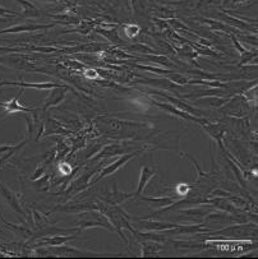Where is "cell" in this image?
I'll return each instance as SVG.
<instances>
[{"mask_svg":"<svg viewBox=\"0 0 258 259\" xmlns=\"http://www.w3.org/2000/svg\"><path fill=\"white\" fill-rule=\"evenodd\" d=\"M133 67L138 68V69H143V70H150V72H155L157 74H169L171 70H165V69H160V68H152V67H144V65H137L133 64Z\"/></svg>","mask_w":258,"mask_h":259,"instance_id":"74e56055","label":"cell"},{"mask_svg":"<svg viewBox=\"0 0 258 259\" xmlns=\"http://www.w3.org/2000/svg\"><path fill=\"white\" fill-rule=\"evenodd\" d=\"M132 8L137 16H144L147 11V0H132Z\"/></svg>","mask_w":258,"mask_h":259,"instance_id":"1f68e13d","label":"cell"},{"mask_svg":"<svg viewBox=\"0 0 258 259\" xmlns=\"http://www.w3.org/2000/svg\"><path fill=\"white\" fill-rule=\"evenodd\" d=\"M0 256H7V255H6V253H3V251L0 250Z\"/></svg>","mask_w":258,"mask_h":259,"instance_id":"7bdbcfd3","label":"cell"},{"mask_svg":"<svg viewBox=\"0 0 258 259\" xmlns=\"http://www.w3.org/2000/svg\"><path fill=\"white\" fill-rule=\"evenodd\" d=\"M0 68H11V69L26 70V72H44L43 69L36 67V62L31 56L16 53L0 55Z\"/></svg>","mask_w":258,"mask_h":259,"instance_id":"7a4b0ae2","label":"cell"},{"mask_svg":"<svg viewBox=\"0 0 258 259\" xmlns=\"http://www.w3.org/2000/svg\"><path fill=\"white\" fill-rule=\"evenodd\" d=\"M243 2H247V0H233V4H234V6H238V4L243 3Z\"/></svg>","mask_w":258,"mask_h":259,"instance_id":"ab89813d","label":"cell"},{"mask_svg":"<svg viewBox=\"0 0 258 259\" xmlns=\"http://www.w3.org/2000/svg\"><path fill=\"white\" fill-rule=\"evenodd\" d=\"M2 92H3V90H2V87H0V94H2Z\"/></svg>","mask_w":258,"mask_h":259,"instance_id":"f6af8a7d","label":"cell"},{"mask_svg":"<svg viewBox=\"0 0 258 259\" xmlns=\"http://www.w3.org/2000/svg\"><path fill=\"white\" fill-rule=\"evenodd\" d=\"M64 84V83H53V82H44V83H27V82H16V80H0V87L3 85H16L19 89H36V90H53L55 87Z\"/></svg>","mask_w":258,"mask_h":259,"instance_id":"2e32d148","label":"cell"},{"mask_svg":"<svg viewBox=\"0 0 258 259\" xmlns=\"http://www.w3.org/2000/svg\"><path fill=\"white\" fill-rule=\"evenodd\" d=\"M139 199L147 202L150 204V207L157 209H164L170 207L171 204H174L178 200L179 197H138Z\"/></svg>","mask_w":258,"mask_h":259,"instance_id":"d6986e66","label":"cell"},{"mask_svg":"<svg viewBox=\"0 0 258 259\" xmlns=\"http://www.w3.org/2000/svg\"><path fill=\"white\" fill-rule=\"evenodd\" d=\"M220 111L228 116L244 118L250 112V102L243 94L237 95V96L230 97L227 104H224L220 107Z\"/></svg>","mask_w":258,"mask_h":259,"instance_id":"277c9868","label":"cell"},{"mask_svg":"<svg viewBox=\"0 0 258 259\" xmlns=\"http://www.w3.org/2000/svg\"><path fill=\"white\" fill-rule=\"evenodd\" d=\"M189 190H191V187H188L187 184H179L178 188H176L178 197H186V195H188Z\"/></svg>","mask_w":258,"mask_h":259,"instance_id":"f35d334b","label":"cell"},{"mask_svg":"<svg viewBox=\"0 0 258 259\" xmlns=\"http://www.w3.org/2000/svg\"><path fill=\"white\" fill-rule=\"evenodd\" d=\"M99 171V167L93 165H88L87 167L83 170V172H81L76 179H72L69 183V187L65 188L63 190L64 194L67 195L65 200H69L72 198H75L76 195H78L80 193L85 192L88 187H91V179H92L93 175Z\"/></svg>","mask_w":258,"mask_h":259,"instance_id":"3957f363","label":"cell"},{"mask_svg":"<svg viewBox=\"0 0 258 259\" xmlns=\"http://www.w3.org/2000/svg\"><path fill=\"white\" fill-rule=\"evenodd\" d=\"M27 48H14V46H0V55H6V54L12 53H21V51H26Z\"/></svg>","mask_w":258,"mask_h":259,"instance_id":"d590c367","label":"cell"},{"mask_svg":"<svg viewBox=\"0 0 258 259\" xmlns=\"http://www.w3.org/2000/svg\"><path fill=\"white\" fill-rule=\"evenodd\" d=\"M133 198V193H123L120 190L117 189V185L114 183V187H113L112 192H106V197L102 202L110 204V206H119V204L124 203L127 199H131Z\"/></svg>","mask_w":258,"mask_h":259,"instance_id":"ffe728a7","label":"cell"},{"mask_svg":"<svg viewBox=\"0 0 258 259\" xmlns=\"http://www.w3.org/2000/svg\"><path fill=\"white\" fill-rule=\"evenodd\" d=\"M168 78L169 80H171L173 83H175V84H179V85H184V84H188V77H186V75H181L179 74V73H174V72H170L168 74Z\"/></svg>","mask_w":258,"mask_h":259,"instance_id":"d6a6232c","label":"cell"},{"mask_svg":"<svg viewBox=\"0 0 258 259\" xmlns=\"http://www.w3.org/2000/svg\"><path fill=\"white\" fill-rule=\"evenodd\" d=\"M202 100H205V101L208 102V105L212 107H217V109H220L221 106H223L224 104H227L228 100H229V97H220V96H206V97H202Z\"/></svg>","mask_w":258,"mask_h":259,"instance_id":"4dcf8cb0","label":"cell"},{"mask_svg":"<svg viewBox=\"0 0 258 259\" xmlns=\"http://www.w3.org/2000/svg\"><path fill=\"white\" fill-rule=\"evenodd\" d=\"M156 175V168L150 167V166H142L141 168V174H139L138 179V185H137V190L133 194L134 198L141 197L142 193L144 192V189L147 188V184L150 183V180Z\"/></svg>","mask_w":258,"mask_h":259,"instance_id":"ac0fdd59","label":"cell"},{"mask_svg":"<svg viewBox=\"0 0 258 259\" xmlns=\"http://www.w3.org/2000/svg\"><path fill=\"white\" fill-rule=\"evenodd\" d=\"M212 208H208L207 207H193V208H187V209H179L178 213L181 216H186L187 219H193L196 222H200L201 220L205 219L208 213L211 212Z\"/></svg>","mask_w":258,"mask_h":259,"instance_id":"d4e9b609","label":"cell"},{"mask_svg":"<svg viewBox=\"0 0 258 259\" xmlns=\"http://www.w3.org/2000/svg\"><path fill=\"white\" fill-rule=\"evenodd\" d=\"M146 59L151 60V62L156 63V64L164 65L166 68H173L174 63H171V60L166 56H161V55H146Z\"/></svg>","mask_w":258,"mask_h":259,"instance_id":"f546056e","label":"cell"},{"mask_svg":"<svg viewBox=\"0 0 258 259\" xmlns=\"http://www.w3.org/2000/svg\"><path fill=\"white\" fill-rule=\"evenodd\" d=\"M39 2H48V3H55L58 0H39Z\"/></svg>","mask_w":258,"mask_h":259,"instance_id":"60d3db41","label":"cell"},{"mask_svg":"<svg viewBox=\"0 0 258 259\" xmlns=\"http://www.w3.org/2000/svg\"><path fill=\"white\" fill-rule=\"evenodd\" d=\"M99 33H101V35H104L105 37L107 38L109 41H112V42L114 44H123L122 38H119V36H118V31L114 30V31H102V30H96Z\"/></svg>","mask_w":258,"mask_h":259,"instance_id":"836d02e7","label":"cell"},{"mask_svg":"<svg viewBox=\"0 0 258 259\" xmlns=\"http://www.w3.org/2000/svg\"><path fill=\"white\" fill-rule=\"evenodd\" d=\"M87 209H97V203H67L55 207L51 212H65V213H80Z\"/></svg>","mask_w":258,"mask_h":259,"instance_id":"44dd1931","label":"cell"},{"mask_svg":"<svg viewBox=\"0 0 258 259\" xmlns=\"http://www.w3.org/2000/svg\"><path fill=\"white\" fill-rule=\"evenodd\" d=\"M0 120H2V118H0Z\"/></svg>","mask_w":258,"mask_h":259,"instance_id":"c3c4849f","label":"cell"},{"mask_svg":"<svg viewBox=\"0 0 258 259\" xmlns=\"http://www.w3.org/2000/svg\"><path fill=\"white\" fill-rule=\"evenodd\" d=\"M22 90L23 89H21V91L18 92V95H17L16 97H13V99L9 100V101L0 102V107H3V118L4 116H7V115L18 114V112H31L35 110V109H31V107L23 106V105H21L18 102V99L22 95Z\"/></svg>","mask_w":258,"mask_h":259,"instance_id":"9a60e30c","label":"cell"},{"mask_svg":"<svg viewBox=\"0 0 258 259\" xmlns=\"http://www.w3.org/2000/svg\"><path fill=\"white\" fill-rule=\"evenodd\" d=\"M81 235L80 231L73 234H68V235H50V236H43L38 243L32 244V248H39V246H58L67 244L68 241L73 240V239L78 238Z\"/></svg>","mask_w":258,"mask_h":259,"instance_id":"8fae6325","label":"cell"},{"mask_svg":"<svg viewBox=\"0 0 258 259\" xmlns=\"http://www.w3.org/2000/svg\"><path fill=\"white\" fill-rule=\"evenodd\" d=\"M151 102L155 105V106L159 107L160 110H164V111L169 112V114H173V115H175V116H179V118L184 119V120L195 121V123H198V124H200V125H201V124L206 123V121H208L207 119L198 118V116H195V115L188 114V112L183 111V110H180V109H178V107L174 106V105H171V104H165V102H159V101H155V100H151Z\"/></svg>","mask_w":258,"mask_h":259,"instance_id":"30bf717a","label":"cell"},{"mask_svg":"<svg viewBox=\"0 0 258 259\" xmlns=\"http://www.w3.org/2000/svg\"><path fill=\"white\" fill-rule=\"evenodd\" d=\"M237 38L239 41H243V42L249 44V45H253V46H254V48H257V35H255V33H253L252 36L239 35V33H238Z\"/></svg>","mask_w":258,"mask_h":259,"instance_id":"e575fe53","label":"cell"},{"mask_svg":"<svg viewBox=\"0 0 258 259\" xmlns=\"http://www.w3.org/2000/svg\"><path fill=\"white\" fill-rule=\"evenodd\" d=\"M257 233V224H232L224 229L217 230V231H208L210 235H218V236H228L233 239H242L250 236V234Z\"/></svg>","mask_w":258,"mask_h":259,"instance_id":"5b68a950","label":"cell"},{"mask_svg":"<svg viewBox=\"0 0 258 259\" xmlns=\"http://www.w3.org/2000/svg\"><path fill=\"white\" fill-rule=\"evenodd\" d=\"M0 220L3 221V224L7 226V229L11 230V231L14 234V235L19 236V238L24 239V240H29V239H31V236H32V234H33V231H32L31 227H29L28 225H26V224H22V225L11 224V222L7 221V220L4 219L3 216H2V213H0Z\"/></svg>","mask_w":258,"mask_h":259,"instance_id":"7402d4cb","label":"cell"},{"mask_svg":"<svg viewBox=\"0 0 258 259\" xmlns=\"http://www.w3.org/2000/svg\"><path fill=\"white\" fill-rule=\"evenodd\" d=\"M141 244L142 253L141 256H154L161 251L163 245L161 243H157V241H151V240H142L139 241Z\"/></svg>","mask_w":258,"mask_h":259,"instance_id":"484cf974","label":"cell"},{"mask_svg":"<svg viewBox=\"0 0 258 259\" xmlns=\"http://www.w3.org/2000/svg\"><path fill=\"white\" fill-rule=\"evenodd\" d=\"M217 17L223 22H227V23L229 24V26H232L233 28H235V30L252 31L253 33L257 32V30H255L254 27L250 26L249 23H245V22H243L242 19L237 18V17H232V16H229V14H225V13H218Z\"/></svg>","mask_w":258,"mask_h":259,"instance_id":"603a6c76","label":"cell"},{"mask_svg":"<svg viewBox=\"0 0 258 259\" xmlns=\"http://www.w3.org/2000/svg\"><path fill=\"white\" fill-rule=\"evenodd\" d=\"M175 248H187V249H206L208 244H202L200 241H171Z\"/></svg>","mask_w":258,"mask_h":259,"instance_id":"83f0119b","label":"cell"},{"mask_svg":"<svg viewBox=\"0 0 258 259\" xmlns=\"http://www.w3.org/2000/svg\"><path fill=\"white\" fill-rule=\"evenodd\" d=\"M137 150V147H127L124 145H120V143H112V145H106L99 151V152L93 155L90 160H87L91 165H93L95 162H100L102 160H107L110 157H114V156L124 155V153L132 152V151Z\"/></svg>","mask_w":258,"mask_h":259,"instance_id":"52a82bcc","label":"cell"},{"mask_svg":"<svg viewBox=\"0 0 258 259\" xmlns=\"http://www.w3.org/2000/svg\"><path fill=\"white\" fill-rule=\"evenodd\" d=\"M68 153H69V147H68V145L64 141L59 139L58 145H56L55 147V160H63V158H65V156H67Z\"/></svg>","mask_w":258,"mask_h":259,"instance_id":"f1b7e54d","label":"cell"},{"mask_svg":"<svg viewBox=\"0 0 258 259\" xmlns=\"http://www.w3.org/2000/svg\"><path fill=\"white\" fill-rule=\"evenodd\" d=\"M134 221L138 224V230L139 231H168V230L175 229L178 225L176 224H171V222H164V221H151L149 220L147 221L146 219H134Z\"/></svg>","mask_w":258,"mask_h":259,"instance_id":"5bb4252c","label":"cell"},{"mask_svg":"<svg viewBox=\"0 0 258 259\" xmlns=\"http://www.w3.org/2000/svg\"><path fill=\"white\" fill-rule=\"evenodd\" d=\"M17 2L23 8V17H26V18H38V17H40V12L31 2H28V0H17Z\"/></svg>","mask_w":258,"mask_h":259,"instance_id":"4316f807","label":"cell"},{"mask_svg":"<svg viewBox=\"0 0 258 259\" xmlns=\"http://www.w3.org/2000/svg\"><path fill=\"white\" fill-rule=\"evenodd\" d=\"M118 2H119V0H117V4H118Z\"/></svg>","mask_w":258,"mask_h":259,"instance_id":"7dc6e473","label":"cell"},{"mask_svg":"<svg viewBox=\"0 0 258 259\" xmlns=\"http://www.w3.org/2000/svg\"><path fill=\"white\" fill-rule=\"evenodd\" d=\"M144 151H147V150H146V147L137 148V150L132 151V152L124 153V155H123L122 157H119V158H118V160H115L114 162H112V163H110V165L105 166V167L102 168L101 171H100L99 177L96 178L95 182L91 183V185H95L96 183L100 182V180L104 179V178H106V177H109V175L114 174L115 171L119 170V168H120V167H123V166H124V165H127V163L132 160V158H134V157H136V156L141 155V153H142V152H144Z\"/></svg>","mask_w":258,"mask_h":259,"instance_id":"8992f818","label":"cell"},{"mask_svg":"<svg viewBox=\"0 0 258 259\" xmlns=\"http://www.w3.org/2000/svg\"><path fill=\"white\" fill-rule=\"evenodd\" d=\"M0 233H2V234H3V230H2V229H0Z\"/></svg>","mask_w":258,"mask_h":259,"instance_id":"bcb514c9","label":"cell"},{"mask_svg":"<svg viewBox=\"0 0 258 259\" xmlns=\"http://www.w3.org/2000/svg\"><path fill=\"white\" fill-rule=\"evenodd\" d=\"M150 92H152V94H155V95H160L161 97H165V99L168 100L171 105L176 106L178 109L183 110V111L188 112V114L195 115V116H198V118H202V116H205L206 115L205 110H201V109H198V107H195L189 104H186V102L181 101V100L178 99V97H173V96H170V95H166L161 91H150Z\"/></svg>","mask_w":258,"mask_h":259,"instance_id":"4fadbf2b","label":"cell"},{"mask_svg":"<svg viewBox=\"0 0 258 259\" xmlns=\"http://www.w3.org/2000/svg\"><path fill=\"white\" fill-rule=\"evenodd\" d=\"M203 129H205L206 133L213 139V141L217 142L218 147L221 148V151H225L227 148L224 147V137L227 133V125L225 124H218V123H211V121H206V123L201 124Z\"/></svg>","mask_w":258,"mask_h":259,"instance_id":"7c38bea8","label":"cell"},{"mask_svg":"<svg viewBox=\"0 0 258 259\" xmlns=\"http://www.w3.org/2000/svg\"><path fill=\"white\" fill-rule=\"evenodd\" d=\"M68 90H70V91L75 92V90L67 84H61V85H59V87H55V89L51 90L50 94H49V96H48V99L44 101L43 109H41V114H45L49 109H51V107H55V106H58L59 104H61V102L65 100V97H67Z\"/></svg>","mask_w":258,"mask_h":259,"instance_id":"ba28073f","label":"cell"},{"mask_svg":"<svg viewBox=\"0 0 258 259\" xmlns=\"http://www.w3.org/2000/svg\"><path fill=\"white\" fill-rule=\"evenodd\" d=\"M0 195L6 200V203L13 209L14 212H17L21 216H27L26 211L22 207L21 200H19V195L17 193H14L11 188L7 187L3 182H0Z\"/></svg>","mask_w":258,"mask_h":259,"instance_id":"9c48e42d","label":"cell"},{"mask_svg":"<svg viewBox=\"0 0 258 259\" xmlns=\"http://www.w3.org/2000/svg\"><path fill=\"white\" fill-rule=\"evenodd\" d=\"M51 134H60V136H67L70 134L69 131L64 128L61 123L53 118H48L46 121H44V132L43 136H51Z\"/></svg>","mask_w":258,"mask_h":259,"instance_id":"cb8c5ba5","label":"cell"},{"mask_svg":"<svg viewBox=\"0 0 258 259\" xmlns=\"http://www.w3.org/2000/svg\"><path fill=\"white\" fill-rule=\"evenodd\" d=\"M13 17H21V14L16 13L13 11H9V9H6L4 7H0V18L12 19Z\"/></svg>","mask_w":258,"mask_h":259,"instance_id":"8d00e7d4","label":"cell"},{"mask_svg":"<svg viewBox=\"0 0 258 259\" xmlns=\"http://www.w3.org/2000/svg\"><path fill=\"white\" fill-rule=\"evenodd\" d=\"M0 22H4V23H7V22H11V19H7V18H0Z\"/></svg>","mask_w":258,"mask_h":259,"instance_id":"b9f144b4","label":"cell"},{"mask_svg":"<svg viewBox=\"0 0 258 259\" xmlns=\"http://www.w3.org/2000/svg\"><path fill=\"white\" fill-rule=\"evenodd\" d=\"M125 4H127V7L129 8V0H125Z\"/></svg>","mask_w":258,"mask_h":259,"instance_id":"ee69618b","label":"cell"},{"mask_svg":"<svg viewBox=\"0 0 258 259\" xmlns=\"http://www.w3.org/2000/svg\"><path fill=\"white\" fill-rule=\"evenodd\" d=\"M55 24H35V23H26V24H17L12 26L6 30H0V35L4 33H22V32H35V31L49 30Z\"/></svg>","mask_w":258,"mask_h":259,"instance_id":"e0dca14e","label":"cell"},{"mask_svg":"<svg viewBox=\"0 0 258 259\" xmlns=\"http://www.w3.org/2000/svg\"><path fill=\"white\" fill-rule=\"evenodd\" d=\"M77 214L78 220L75 222V225L81 233L83 230L93 229V227H102V229H107L110 231H115L107 217L97 209H87V211L80 212Z\"/></svg>","mask_w":258,"mask_h":259,"instance_id":"6da1fadb","label":"cell"}]
</instances>
